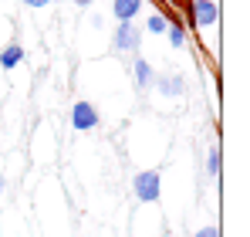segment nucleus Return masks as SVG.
I'll use <instances>...</instances> for the list:
<instances>
[{
    "instance_id": "obj_1",
    "label": "nucleus",
    "mask_w": 250,
    "mask_h": 237,
    "mask_svg": "<svg viewBox=\"0 0 250 237\" xmlns=\"http://www.w3.org/2000/svg\"><path fill=\"white\" fill-rule=\"evenodd\" d=\"M159 187H163V173L159 169H142L132 176V193L139 203H156L159 200Z\"/></svg>"
},
{
    "instance_id": "obj_2",
    "label": "nucleus",
    "mask_w": 250,
    "mask_h": 237,
    "mask_svg": "<svg viewBox=\"0 0 250 237\" xmlns=\"http://www.w3.org/2000/svg\"><path fill=\"white\" fill-rule=\"evenodd\" d=\"M186 14H189L193 27H213L216 17H220V7H216V0H189Z\"/></svg>"
},
{
    "instance_id": "obj_3",
    "label": "nucleus",
    "mask_w": 250,
    "mask_h": 237,
    "mask_svg": "<svg viewBox=\"0 0 250 237\" xmlns=\"http://www.w3.org/2000/svg\"><path fill=\"white\" fill-rule=\"evenodd\" d=\"M112 44H115V51L135 54V51H139V44H142V27H135L132 21L119 24V27H115V34H112Z\"/></svg>"
},
{
    "instance_id": "obj_4",
    "label": "nucleus",
    "mask_w": 250,
    "mask_h": 237,
    "mask_svg": "<svg viewBox=\"0 0 250 237\" xmlns=\"http://www.w3.org/2000/svg\"><path fill=\"white\" fill-rule=\"evenodd\" d=\"M98 122H102V116H98V109H95L91 102H84V98H82V102H75V105H71V125H75L78 132L95 129Z\"/></svg>"
},
{
    "instance_id": "obj_5",
    "label": "nucleus",
    "mask_w": 250,
    "mask_h": 237,
    "mask_svg": "<svg viewBox=\"0 0 250 237\" xmlns=\"http://www.w3.org/2000/svg\"><path fill=\"white\" fill-rule=\"evenodd\" d=\"M152 85H156V88H159V95H166V98H179V95L186 92L183 75H156Z\"/></svg>"
},
{
    "instance_id": "obj_6",
    "label": "nucleus",
    "mask_w": 250,
    "mask_h": 237,
    "mask_svg": "<svg viewBox=\"0 0 250 237\" xmlns=\"http://www.w3.org/2000/svg\"><path fill=\"white\" fill-rule=\"evenodd\" d=\"M132 75H135V88H139V92L152 88V81H156V71H152V65H149L146 58H135V61H132Z\"/></svg>"
},
{
    "instance_id": "obj_7",
    "label": "nucleus",
    "mask_w": 250,
    "mask_h": 237,
    "mask_svg": "<svg viewBox=\"0 0 250 237\" xmlns=\"http://www.w3.org/2000/svg\"><path fill=\"white\" fill-rule=\"evenodd\" d=\"M142 10V0H112V14L119 17V24L135 21V14Z\"/></svg>"
},
{
    "instance_id": "obj_8",
    "label": "nucleus",
    "mask_w": 250,
    "mask_h": 237,
    "mask_svg": "<svg viewBox=\"0 0 250 237\" xmlns=\"http://www.w3.org/2000/svg\"><path fill=\"white\" fill-rule=\"evenodd\" d=\"M21 61H24V47H21L17 41H14V44H7V47L0 51V68H3V71H14Z\"/></svg>"
},
{
    "instance_id": "obj_9",
    "label": "nucleus",
    "mask_w": 250,
    "mask_h": 237,
    "mask_svg": "<svg viewBox=\"0 0 250 237\" xmlns=\"http://www.w3.org/2000/svg\"><path fill=\"white\" fill-rule=\"evenodd\" d=\"M166 34H169V44H172L176 51H183V47L189 44V34H186V27H183V24H169Z\"/></svg>"
},
{
    "instance_id": "obj_10",
    "label": "nucleus",
    "mask_w": 250,
    "mask_h": 237,
    "mask_svg": "<svg viewBox=\"0 0 250 237\" xmlns=\"http://www.w3.org/2000/svg\"><path fill=\"white\" fill-rule=\"evenodd\" d=\"M146 31H149V34H166V31H169V21H166V14H163V10L149 14V21H146Z\"/></svg>"
},
{
    "instance_id": "obj_11",
    "label": "nucleus",
    "mask_w": 250,
    "mask_h": 237,
    "mask_svg": "<svg viewBox=\"0 0 250 237\" xmlns=\"http://www.w3.org/2000/svg\"><path fill=\"white\" fill-rule=\"evenodd\" d=\"M220 163H223L220 146H209V153H207V173L209 176H220Z\"/></svg>"
},
{
    "instance_id": "obj_12",
    "label": "nucleus",
    "mask_w": 250,
    "mask_h": 237,
    "mask_svg": "<svg viewBox=\"0 0 250 237\" xmlns=\"http://www.w3.org/2000/svg\"><path fill=\"white\" fill-rule=\"evenodd\" d=\"M193 237H220V227H216V224H207V227H200Z\"/></svg>"
},
{
    "instance_id": "obj_13",
    "label": "nucleus",
    "mask_w": 250,
    "mask_h": 237,
    "mask_svg": "<svg viewBox=\"0 0 250 237\" xmlns=\"http://www.w3.org/2000/svg\"><path fill=\"white\" fill-rule=\"evenodd\" d=\"M21 3H27V7H34V10H38V7H47V0H21Z\"/></svg>"
},
{
    "instance_id": "obj_14",
    "label": "nucleus",
    "mask_w": 250,
    "mask_h": 237,
    "mask_svg": "<svg viewBox=\"0 0 250 237\" xmlns=\"http://www.w3.org/2000/svg\"><path fill=\"white\" fill-rule=\"evenodd\" d=\"M71 3H75V7H91L95 0H71Z\"/></svg>"
},
{
    "instance_id": "obj_15",
    "label": "nucleus",
    "mask_w": 250,
    "mask_h": 237,
    "mask_svg": "<svg viewBox=\"0 0 250 237\" xmlns=\"http://www.w3.org/2000/svg\"><path fill=\"white\" fill-rule=\"evenodd\" d=\"M3 187H7V180H3V173H0V197H3Z\"/></svg>"
},
{
    "instance_id": "obj_16",
    "label": "nucleus",
    "mask_w": 250,
    "mask_h": 237,
    "mask_svg": "<svg viewBox=\"0 0 250 237\" xmlns=\"http://www.w3.org/2000/svg\"><path fill=\"white\" fill-rule=\"evenodd\" d=\"M172 3H179V7H186V3H189V0H172Z\"/></svg>"
},
{
    "instance_id": "obj_17",
    "label": "nucleus",
    "mask_w": 250,
    "mask_h": 237,
    "mask_svg": "<svg viewBox=\"0 0 250 237\" xmlns=\"http://www.w3.org/2000/svg\"><path fill=\"white\" fill-rule=\"evenodd\" d=\"M47 3H54V0H47Z\"/></svg>"
}]
</instances>
